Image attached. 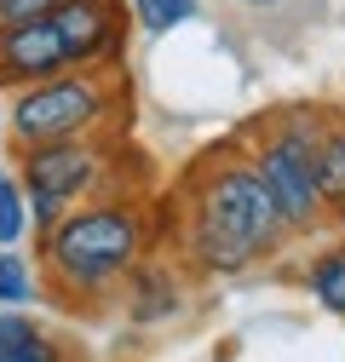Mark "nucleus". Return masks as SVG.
Masks as SVG:
<instances>
[{"label": "nucleus", "mask_w": 345, "mask_h": 362, "mask_svg": "<svg viewBox=\"0 0 345 362\" xmlns=\"http://www.w3.org/2000/svg\"><path fill=\"white\" fill-rule=\"evenodd\" d=\"M288 236V224L259 178L253 156H213L190 185V224L185 259L201 276H242L247 264L271 259Z\"/></svg>", "instance_id": "1"}, {"label": "nucleus", "mask_w": 345, "mask_h": 362, "mask_svg": "<svg viewBox=\"0 0 345 362\" xmlns=\"http://www.w3.org/2000/svg\"><path fill=\"white\" fill-rule=\"evenodd\" d=\"M144 247H150V218L139 202L121 196L81 202L52 230H40V264H47L52 288L75 305H93L110 288H121L144 264Z\"/></svg>", "instance_id": "2"}, {"label": "nucleus", "mask_w": 345, "mask_h": 362, "mask_svg": "<svg viewBox=\"0 0 345 362\" xmlns=\"http://www.w3.org/2000/svg\"><path fill=\"white\" fill-rule=\"evenodd\" d=\"M121 104V81L115 69H64L40 86H23L6 104V132L12 144H52V139H86V132H104L110 115Z\"/></svg>", "instance_id": "3"}, {"label": "nucleus", "mask_w": 345, "mask_h": 362, "mask_svg": "<svg viewBox=\"0 0 345 362\" xmlns=\"http://www.w3.org/2000/svg\"><path fill=\"white\" fill-rule=\"evenodd\" d=\"M328 115L322 110H282L259 127L253 139V167L265 178V190L288 224V236H311L317 224L328 218L322 213V196H317V139H322Z\"/></svg>", "instance_id": "4"}, {"label": "nucleus", "mask_w": 345, "mask_h": 362, "mask_svg": "<svg viewBox=\"0 0 345 362\" xmlns=\"http://www.w3.org/2000/svg\"><path fill=\"white\" fill-rule=\"evenodd\" d=\"M104 173H110V144L98 139V132L18 150V185H23V196H29L35 230H52L69 207L93 202V190L104 185Z\"/></svg>", "instance_id": "5"}, {"label": "nucleus", "mask_w": 345, "mask_h": 362, "mask_svg": "<svg viewBox=\"0 0 345 362\" xmlns=\"http://www.w3.org/2000/svg\"><path fill=\"white\" fill-rule=\"evenodd\" d=\"M69 69H121L127 58V29H133V6L127 0H64L52 12Z\"/></svg>", "instance_id": "6"}, {"label": "nucleus", "mask_w": 345, "mask_h": 362, "mask_svg": "<svg viewBox=\"0 0 345 362\" xmlns=\"http://www.w3.org/2000/svg\"><path fill=\"white\" fill-rule=\"evenodd\" d=\"M69 69L64 35L52 18H29V23H0V93H23Z\"/></svg>", "instance_id": "7"}, {"label": "nucleus", "mask_w": 345, "mask_h": 362, "mask_svg": "<svg viewBox=\"0 0 345 362\" xmlns=\"http://www.w3.org/2000/svg\"><path fill=\"white\" fill-rule=\"evenodd\" d=\"M0 362H64V345L23 310H0Z\"/></svg>", "instance_id": "8"}, {"label": "nucleus", "mask_w": 345, "mask_h": 362, "mask_svg": "<svg viewBox=\"0 0 345 362\" xmlns=\"http://www.w3.org/2000/svg\"><path fill=\"white\" fill-rule=\"evenodd\" d=\"M317 196L328 218H345V121H328L317 139Z\"/></svg>", "instance_id": "9"}, {"label": "nucleus", "mask_w": 345, "mask_h": 362, "mask_svg": "<svg viewBox=\"0 0 345 362\" xmlns=\"http://www.w3.org/2000/svg\"><path fill=\"white\" fill-rule=\"evenodd\" d=\"M305 288H311V299H317L328 316H345V242L311 253V264H305Z\"/></svg>", "instance_id": "10"}, {"label": "nucleus", "mask_w": 345, "mask_h": 362, "mask_svg": "<svg viewBox=\"0 0 345 362\" xmlns=\"http://www.w3.org/2000/svg\"><path fill=\"white\" fill-rule=\"evenodd\" d=\"M127 288H133V316H139V322H150V316H167L172 305H179V293H172V276H167V270H150V264H139L133 276H127Z\"/></svg>", "instance_id": "11"}, {"label": "nucleus", "mask_w": 345, "mask_h": 362, "mask_svg": "<svg viewBox=\"0 0 345 362\" xmlns=\"http://www.w3.org/2000/svg\"><path fill=\"white\" fill-rule=\"evenodd\" d=\"M29 230H35L29 196H23V185H18V173H6V178H0V247H18Z\"/></svg>", "instance_id": "12"}, {"label": "nucleus", "mask_w": 345, "mask_h": 362, "mask_svg": "<svg viewBox=\"0 0 345 362\" xmlns=\"http://www.w3.org/2000/svg\"><path fill=\"white\" fill-rule=\"evenodd\" d=\"M127 6H133V18H139L144 35H167V29L190 23L201 0H127Z\"/></svg>", "instance_id": "13"}, {"label": "nucleus", "mask_w": 345, "mask_h": 362, "mask_svg": "<svg viewBox=\"0 0 345 362\" xmlns=\"http://www.w3.org/2000/svg\"><path fill=\"white\" fill-rule=\"evenodd\" d=\"M40 288H35V276H29V264H23V253L18 247H0V305H29Z\"/></svg>", "instance_id": "14"}, {"label": "nucleus", "mask_w": 345, "mask_h": 362, "mask_svg": "<svg viewBox=\"0 0 345 362\" xmlns=\"http://www.w3.org/2000/svg\"><path fill=\"white\" fill-rule=\"evenodd\" d=\"M64 0H0V23H29V18H52Z\"/></svg>", "instance_id": "15"}, {"label": "nucleus", "mask_w": 345, "mask_h": 362, "mask_svg": "<svg viewBox=\"0 0 345 362\" xmlns=\"http://www.w3.org/2000/svg\"><path fill=\"white\" fill-rule=\"evenodd\" d=\"M242 6H282V0H242Z\"/></svg>", "instance_id": "16"}, {"label": "nucleus", "mask_w": 345, "mask_h": 362, "mask_svg": "<svg viewBox=\"0 0 345 362\" xmlns=\"http://www.w3.org/2000/svg\"><path fill=\"white\" fill-rule=\"evenodd\" d=\"M0 178H6V167H0Z\"/></svg>", "instance_id": "17"}]
</instances>
